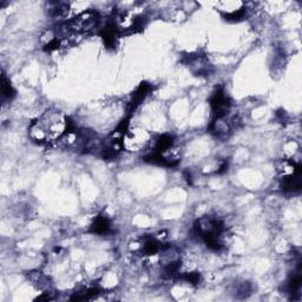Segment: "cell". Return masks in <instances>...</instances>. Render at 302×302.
<instances>
[{
  "label": "cell",
  "mask_w": 302,
  "mask_h": 302,
  "mask_svg": "<svg viewBox=\"0 0 302 302\" xmlns=\"http://www.w3.org/2000/svg\"><path fill=\"white\" fill-rule=\"evenodd\" d=\"M195 230L208 248L215 251L222 249L221 236L225 231V223L221 220L214 217H202L195 223Z\"/></svg>",
  "instance_id": "6da1fadb"
},
{
  "label": "cell",
  "mask_w": 302,
  "mask_h": 302,
  "mask_svg": "<svg viewBox=\"0 0 302 302\" xmlns=\"http://www.w3.org/2000/svg\"><path fill=\"white\" fill-rule=\"evenodd\" d=\"M230 98L226 96V91L223 87L216 89L213 96L210 97V106H212V112L214 118L226 117V112L230 109Z\"/></svg>",
  "instance_id": "7a4b0ae2"
},
{
  "label": "cell",
  "mask_w": 302,
  "mask_h": 302,
  "mask_svg": "<svg viewBox=\"0 0 302 302\" xmlns=\"http://www.w3.org/2000/svg\"><path fill=\"white\" fill-rule=\"evenodd\" d=\"M151 90H152V87H151V85L149 83L143 81V83L140 84V86L137 87L136 91H135L134 94H132L131 100L128 103L127 112L129 115H131V113L144 102V99L147 98V96L150 93Z\"/></svg>",
  "instance_id": "3957f363"
},
{
  "label": "cell",
  "mask_w": 302,
  "mask_h": 302,
  "mask_svg": "<svg viewBox=\"0 0 302 302\" xmlns=\"http://www.w3.org/2000/svg\"><path fill=\"white\" fill-rule=\"evenodd\" d=\"M119 33H121L119 32V28L113 19L112 20H110L109 23H106L105 26L102 28V31H100V36H102L103 42L108 49H113V47L116 46Z\"/></svg>",
  "instance_id": "277c9868"
},
{
  "label": "cell",
  "mask_w": 302,
  "mask_h": 302,
  "mask_svg": "<svg viewBox=\"0 0 302 302\" xmlns=\"http://www.w3.org/2000/svg\"><path fill=\"white\" fill-rule=\"evenodd\" d=\"M208 130L216 137H226L231 130V123L226 121V117L214 118L208 127Z\"/></svg>",
  "instance_id": "5b68a950"
},
{
  "label": "cell",
  "mask_w": 302,
  "mask_h": 302,
  "mask_svg": "<svg viewBox=\"0 0 302 302\" xmlns=\"http://www.w3.org/2000/svg\"><path fill=\"white\" fill-rule=\"evenodd\" d=\"M111 228V222L106 216L98 215L94 217L92 225H91L90 231L97 235H106Z\"/></svg>",
  "instance_id": "8992f818"
},
{
  "label": "cell",
  "mask_w": 302,
  "mask_h": 302,
  "mask_svg": "<svg viewBox=\"0 0 302 302\" xmlns=\"http://www.w3.org/2000/svg\"><path fill=\"white\" fill-rule=\"evenodd\" d=\"M164 245L162 244V242H159L158 238L153 237V236H149V237H146L143 241V253L147 255V256H152L157 253H159L160 250L163 249Z\"/></svg>",
  "instance_id": "52a82bcc"
},
{
  "label": "cell",
  "mask_w": 302,
  "mask_h": 302,
  "mask_svg": "<svg viewBox=\"0 0 302 302\" xmlns=\"http://www.w3.org/2000/svg\"><path fill=\"white\" fill-rule=\"evenodd\" d=\"M302 183L300 175L299 176H285L281 179V188L287 193H298L301 190Z\"/></svg>",
  "instance_id": "ba28073f"
},
{
  "label": "cell",
  "mask_w": 302,
  "mask_h": 302,
  "mask_svg": "<svg viewBox=\"0 0 302 302\" xmlns=\"http://www.w3.org/2000/svg\"><path fill=\"white\" fill-rule=\"evenodd\" d=\"M172 146H174V137H172L171 135H162V136L156 141L155 151L164 155L165 151L170 150V148Z\"/></svg>",
  "instance_id": "9c48e42d"
},
{
  "label": "cell",
  "mask_w": 302,
  "mask_h": 302,
  "mask_svg": "<svg viewBox=\"0 0 302 302\" xmlns=\"http://www.w3.org/2000/svg\"><path fill=\"white\" fill-rule=\"evenodd\" d=\"M15 96V91L12 86L9 80L6 78V76L2 74L1 76V97L2 100H11Z\"/></svg>",
  "instance_id": "30bf717a"
},
{
  "label": "cell",
  "mask_w": 302,
  "mask_h": 302,
  "mask_svg": "<svg viewBox=\"0 0 302 302\" xmlns=\"http://www.w3.org/2000/svg\"><path fill=\"white\" fill-rule=\"evenodd\" d=\"M301 283H302V276H301V272L299 270L297 274H294V275L292 276L288 282L289 293H291L293 297L299 294V292H300L301 289Z\"/></svg>",
  "instance_id": "8fae6325"
},
{
  "label": "cell",
  "mask_w": 302,
  "mask_h": 302,
  "mask_svg": "<svg viewBox=\"0 0 302 302\" xmlns=\"http://www.w3.org/2000/svg\"><path fill=\"white\" fill-rule=\"evenodd\" d=\"M68 11H69V2L58 1V2H53L52 4L51 12L55 17H63V15L68 13Z\"/></svg>",
  "instance_id": "7c38bea8"
},
{
  "label": "cell",
  "mask_w": 302,
  "mask_h": 302,
  "mask_svg": "<svg viewBox=\"0 0 302 302\" xmlns=\"http://www.w3.org/2000/svg\"><path fill=\"white\" fill-rule=\"evenodd\" d=\"M182 279L185 280V281L191 283V285L196 286L201 281V275L198 273H185L182 275Z\"/></svg>",
  "instance_id": "4fadbf2b"
},
{
  "label": "cell",
  "mask_w": 302,
  "mask_h": 302,
  "mask_svg": "<svg viewBox=\"0 0 302 302\" xmlns=\"http://www.w3.org/2000/svg\"><path fill=\"white\" fill-rule=\"evenodd\" d=\"M226 169H228V162L225 160V162L222 163V165L220 166V169L217 170V174H223V172L226 171Z\"/></svg>",
  "instance_id": "5bb4252c"
}]
</instances>
